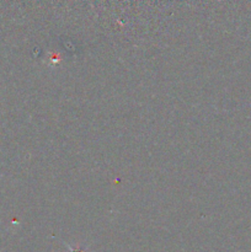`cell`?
Here are the masks:
<instances>
[{"mask_svg": "<svg viewBox=\"0 0 251 252\" xmlns=\"http://www.w3.org/2000/svg\"><path fill=\"white\" fill-rule=\"evenodd\" d=\"M73 252H81V251H73Z\"/></svg>", "mask_w": 251, "mask_h": 252, "instance_id": "cell-1", "label": "cell"}]
</instances>
